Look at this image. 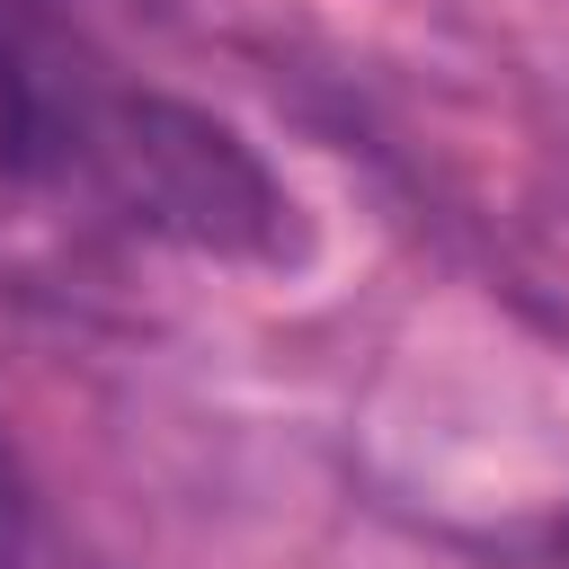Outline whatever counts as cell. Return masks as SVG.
Returning <instances> with one entry per match:
<instances>
[{"label":"cell","mask_w":569,"mask_h":569,"mask_svg":"<svg viewBox=\"0 0 569 569\" xmlns=\"http://www.w3.org/2000/svg\"><path fill=\"white\" fill-rule=\"evenodd\" d=\"M62 178H89L133 231L178 240L196 258L276 267L293 249V196L267 178V160L231 124H213L204 107H178L151 89H98L89 80Z\"/></svg>","instance_id":"cell-1"}]
</instances>
